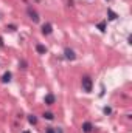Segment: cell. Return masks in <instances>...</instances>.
<instances>
[{
	"label": "cell",
	"instance_id": "13",
	"mask_svg": "<svg viewBox=\"0 0 132 133\" xmlns=\"http://www.w3.org/2000/svg\"><path fill=\"white\" fill-rule=\"evenodd\" d=\"M45 133H62V132H61V130H58V129H55V127H47Z\"/></svg>",
	"mask_w": 132,
	"mask_h": 133
},
{
	"label": "cell",
	"instance_id": "6",
	"mask_svg": "<svg viewBox=\"0 0 132 133\" xmlns=\"http://www.w3.org/2000/svg\"><path fill=\"white\" fill-rule=\"evenodd\" d=\"M55 101H56V98H55V95H53V93H48V95L44 98V102H45L47 105H53V104H55Z\"/></svg>",
	"mask_w": 132,
	"mask_h": 133
},
{
	"label": "cell",
	"instance_id": "1",
	"mask_svg": "<svg viewBox=\"0 0 132 133\" xmlns=\"http://www.w3.org/2000/svg\"><path fill=\"white\" fill-rule=\"evenodd\" d=\"M81 85H82V90H84L86 93H90L92 88H93V81H92V77H90V76H82Z\"/></svg>",
	"mask_w": 132,
	"mask_h": 133
},
{
	"label": "cell",
	"instance_id": "19",
	"mask_svg": "<svg viewBox=\"0 0 132 133\" xmlns=\"http://www.w3.org/2000/svg\"><path fill=\"white\" fill-rule=\"evenodd\" d=\"M107 2H109V0H107Z\"/></svg>",
	"mask_w": 132,
	"mask_h": 133
},
{
	"label": "cell",
	"instance_id": "10",
	"mask_svg": "<svg viewBox=\"0 0 132 133\" xmlns=\"http://www.w3.org/2000/svg\"><path fill=\"white\" fill-rule=\"evenodd\" d=\"M42 116H44V119H47V121H53V119H55V115H53L51 111H45Z\"/></svg>",
	"mask_w": 132,
	"mask_h": 133
},
{
	"label": "cell",
	"instance_id": "11",
	"mask_svg": "<svg viewBox=\"0 0 132 133\" xmlns=\"http://www.w3.org/2000/svg\"><path fill=\"white\" fill-rule=\"evenodd\" d=\"M28 122H30L31 125H36V124H37V118H36L34 115H30V116H28Z\"/></svg>",
	"mask_w": 132,
	"mask_h": 133
},
{
	"label": "cell",
	"instance_id": "16",
	"mask_svg": "<svg viewBox=\"0 0 132 133\" xmlns=\"http://www.w3.org/2000/svg\"><path fill=\"white\" fill-rule=\"evenodd\" d=\"M6 30H11V31H13V30H16V26H14V25H8Z\"/></svg>",
	"mask_w": 132,
	"mask_h": 133
},
{
	"label": "cell",
	"instance_id": "2",
	"mask_svg": "<svg viewBox=\"0 0 132 133\" xmlns=\"http://www.w3.org/2000/svg\"><path fill=\"white\" fill-rule=\"evenodd\" d=\"M27 14H28V17H30L33 22H39V20H40V17H39L37 11L34 9L33 6H28V8H27Z\"/></svg>",
	"mask_w": 132,
	"mask_h": 133
},
{
	"label": "cell",
	"instance_id": "5",
	"mask_svg": "<svg viewBox=\"0 0 132 133\" xmlns=\"http://www.w3.org/2000/svg\"><path fill=\"white\" fill-rule=\"evenodd\" d=\"M64 56H65L67 61H75V59H76V54H75V51H73L71 48H68V46L64 50Z\"/></svg>",
	"mask_w": 132,
	"mask_h": 133
},
{
	"label": "cell",
	"instance_id": "17",
	"mask_svg": "<svg viewBox=\"0 0 132 133\" xmlns=\"http://www.w3.org/2000/svg\"><path fill=\"white\" fill-rule=\"evenodd\" d=\"M0 48H3V39L0 37Z\"/></svg>",
	"mask_w": 132,
	"mask_h": 133
},
{
	"label": "cell",
	"instance_id": "7",
	"mask_svg": "<svg viewBox=\"0 0 132 133\" xmlns=\"http://www.w3.org/2000/svg\"><path fill=\"white\" fill-rule=\"evenodd\" d=\"M36 51H37V54H45L47 53V46L42 45V43H36Z\"/></svg>",
	"mask_w": 132,
	"mask_h": 133
},
{
	"label": "cell",
	"instance_id": "9",
	"mask_svg": "<svg viewBox=\"0 0 132 133\" xmlns=\"http://www.w3.org/2000/svg\"><path fill=\"white\" fill-rule=\"evenodd\" d=\"M107 16H109V20H115V19L118 17V14H117V12H113L110 8L107 9Z\"/></svg>",
	"mask_w": 132,
	"mask_h": 133
},
{
	"label": "cell",
	"instance_id": "15",
	"mask_svg": "<svg viewBox=\"0 0 132 133\" xmlns=\"http://www.w3.org/2000/svg\"><path fill=\"white\" fill-rule=\"evenodd\" d=\"M19 65H20V68H23V70H25V68L28 66V64H27V61H23V59H22V61L19 62Z\"/></svg>",
	"mask_w": 132,
	"mask_h": 133
},
{
	"label": "cell",
	"instance_id": "3",
	"mask_svg": "<svg viewBox=\"0 0 132 133\" xmlns=\"http://www.w3.org/2000/svg\"><path fill=\"white\" fill-rule=\"evenodd\" d=\"M82 132L84 133H92L93 130H95V127H93V124L90 122V121H86V122H82Z\"/></svg>",
	"mask_w": 132,
	"mask_h": 133
},
{
	"label": "cell",
	"instance_id": "18",
	"mask_svg": "<svg viewBox=\"0 0 132 133\" xmlns=\"http://www.w3.org/2000/svg\"><path fill=\"white\" fill-rule=\"evenodd\" d=\"M22 133H30V132H28V130H25V132H22Z\"/></svg>",
	"mask_w": 132,
	"mask_h": 133
},
{
	"label": "cell",
	"instance_id": "14",
	"mask_svg": "<svg viewBox=\"0 0 132 133\" xmlns=\"http://www.w3.org/2000/svg\"><path fill=\"white\" fill-rule=\"evenodd\" d=\"M103 113H104V115H110V113H112V108H110V107H104V108H103Z\"/></svg>",
	"mask_w": 132,
	"mask_h": 133
},
{
	"label": "cell",
	"instance_id": "4",
	"mask_svg": "<svg viewBox=\"0 0 132 133\" xmlns=\"http://www.w3.org/2000/svg\"><path fill=\"white\" fill-rule=\"evenodd\" d=\"M40 30H42V34H44V36H50V34L53 33V25L47 22V23H44V25H42V28H40Z\"/></svg>",
	"mask_w": 132,
	"mask_h": 133
},
{
	"label": "cell",
	"instance_id": "12",
	"mask_svg": "<svg viewBox=\"0 0 132 133\" xmlns=\"http://www.w3.org/2000/svg\"><path fill=\"white\" fill-rule=\"evenodd\" d=\"M97 26H98V30H99V31H103V33H104V31H106V20L99 22V23L97 25Z\"/></svg>",
	"mask_w": 132,
	"mask_h": 133
},
{
	"label": "cell",
	"instance_id": "8",
	"mask_svg": "<svg viewBox=\"0 0 132 133\" xmlns=\"http://www.w3.org/2000/svg\"><path fill=\"white\" fill-rule=\"evenodd\" d=\"M11 77H13L11 71H5V73H3V76H2V82H3V84H6V82H9V81H11Z\"/></svg>",
	"mask_w": 132,
	"mask_h": 133
}]
</instances>
